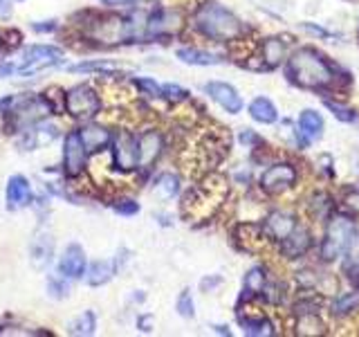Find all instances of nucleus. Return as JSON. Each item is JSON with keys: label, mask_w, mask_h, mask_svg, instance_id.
<instances>
[{"label": "nucleus", "mask_w": 359, "mask_h": 337, "mask_svg": "<svg viewBox=\"0 0 359 337\" xmlns=\"http://www.w3.org/2000/svg\"><path fill=\"white\" fill-rule=\"evenodd\" d=\"M45 290L52 299H65L70 295V286H67V279L61 275H52L48 277V284H45Z\"/></svg>", "instance_id": "34"}, {"label": "nucleus", "mask_w": 359, "mask_h": 337, "mask_svg": "<svg viewBox=\"0 0 359 337\" xmlns=\"http://www.w3.org/2000/svg\"><path fill=\"white\" fill-rule=\"evenodd\" d=\"M303 29H312V32H317L319 37H332L330 32H325V29H321V27H317V25H312V22H306V25H303Z\"/></svg>", "instance_id": "44"}, {"label": "nucleus", "mask_w": 359, "mask_h": 337, "mask_svg": "<svg viewBox=\"0 0 359 337\" xmlns=\"http://www.w3.org/2000/svg\"><path fill=\"white\" fill-rule=\"evenodd\" d=\"M63 50L56 48V45H29L22 52V63L16 65V72L20 77H32L36 72L48 70V67L63 63Z\"/></svg>", "instance_id": "6"}, {"label": "nucleus", "mask_w": 359, "mask_h": 337, "mask_svg": "<svg viewBox=\"0 0 359 337\" xmlns=\"http://www.w3.org/2000/svg\"><path fill=\"white\" fill-rule=\"evenodd\" d=\"M110 207L115 209L119 216H135V213H140V209H142L140 202L133 198H117Z\"/></svg>", "instance_id": "38"}, {"label": "nucleus", "mask_w": 359, "mask_h": 337, "mask_svg": "<svg viewBox=\"0 0 359 337\" xmlns=\"http://www.w3.org/2000/svg\"><path fill=\"white\" fill-rule=\"evenodd\" d=\"M101 3H104V0H101Z\"/></svg>", "instance_id": "47"}, {"label": "nucleus", "mask_w": 359, "mask_h": 337, "mask_svg": "<svg viewBox=\"0 0 359 337\" xmlns=\"http://www.w3.org/2000/svg\"><path fill=\"white\" fill-rule=\"evenodd\" d=\"M238 324H241L243 333L250 337H269L276 333L274 324L267 317H263V315H243L238 310Z\"/></svg>", "instance_id": "21"}, {"label": "nucleus", "mask_w": 359, "mask_h": 337, "mask_svg": "<svg viewBox=\"0 0 359 337\" xmlns=\"http://www.w3.org/2000/svg\"><path fill=\"white\" fill-rule=\"evenodd\" d=\"M299 335H323L325 322L321 315H306V317H294Z\"/></svg>", "instance_id": "32"}, {"label": "nucleus", "mask_w": 359, "mask_h": 337, "mask_svg": "<svg viewBox=\"0 0 359 337\" xmlns=\"http://www.w3.org/2000/svg\"><path fill=\"white\" fill-rule=\"evenodd\" d=\"M52 258H54V239H52V234L45 232V230H39L29 241V263H32L34 270L43 272V270L50 267Z\"/></svg>", "instance_id": "16"}, {"label": "nucleus", "mask_w": 359, "mask_h": 337, "mask_svg": "<svg viewBox=\"0 0 359 337\" xmlns=\"http://www.w3.org/2000/svg\"><path fill=\"white\" fill-rule=\"evenodd\" d=\"M97 331V315L95 310H86L81 315H76V317L67 324V333L70 335H95Z\"/></svg>", "instance_id": "30"}, {"label": "nucleus", "mask_w": 359, "mask_h": 337, "mask_svg": "<svg viewBox=\"0 0 359 337\" xmlns=\"http://www.w3.org/2000/svg\"><path fill=\"white\" fill-rule=\"evenodd\" d=\"M357 230V220L355 216L346 211H332L330 218L325 220V230H323V239L319 247V258L323 263H332L341 256L344 247L348 239L353 236Z\"/></svg>", "instance_id": "4"}, {"label": "nucleus", "mask_w": 359, "mask_h": 337, "mask_svg": "<svg viewBox=\"0 0 359 337\" xmlns=\"http://www.w3.org/2000/svg\"><path fill=\"white\" fill-rule=\"evenodd\" d=\"M227 196V183L222 176H211L207 178L200 187L191 189L182 200V213L187 218H207L211 211L220 205V200Z\"/></svg>", "instance_id": "3"}, {"label": "nucleus", "mask_w": 359, "mask_h": 337, "mask_svg": "<svg viewBox=\"0 0 359 337\" xmlns=\"http://www.w3.org/2000/svg\"><path fill=\"white\" fill-rule=\"evenodd\" d=\"M355 312H359V295L353 290H344L330 301V315L334 319H346Z\"/></svg>", "instance_id": "23"}, {"label": "nucleus", "mask_w": 359, "mask_h": 337, "mask_svg": "<svg viewBox=\"0 0 359 337\" xmlns=\"http://www.w3.org/2000/svg\"><path fill=\"white\" fill-rule=\"evenodd\" d=\"M216 329V333H220V335H231V331H227V326H213Z\"/></svg>", "instance_id": "45"}, {"label": "nucleus", "mask_w": 359, "mask_h": 337, "mask_svg": "<svg viewBox=\"0 0 359 337\" xmlns=\"http://www.w3.org/2000/svg\"><path fill=\"white\" fill-rule=\"evenodd\" d=\"M70 72H83V74H93L97 72L99 77H117L119 65L110 63V61H86V63H76L70 67Z\"/></svg>", "instance_id": "31"}, {"label": "nucleus", "mask_w": 359, "mask_h": 337, "mask_svg": "<svg viewBox=\"0 0 359 337\" xmlns=\"http://www.w3.org/2000/svg\"><path fill=\"white\" fill-rule=\"evenodd\" d=\"M137 149H140V166L142 171H149L164 153V135L157 128H146L137 133Z\"/></svg>", "instance_id": "12"}, {"label": "nucleus", "mask_w": 359, "mask_h": 337, "mask_svg": "<svg viewBox=\"0 0 359 337\" xmlns=\"http://www.w3.org/2000/svg\"><path fill=\"white\" fill-rule=\"evenodd\" d=\"M175 56L187 65H198V67H207V65H220L224 59L216 52H207V50H198V48H180Z\"/></svg>", "instance_id": "22"}, {"label": "nucleus", "mask_w": 359, "mask_h": 337, "mask_svg": "<svg viewBox=\"0 0 359 337\" xmlns=\"http://www.w3.org/2000/svg\"><path fill=\"white\" fill-rule=\"evenodd\" d=\"M56 27H59V22H56V20H39V22H32V29L39 32V34L56 32Z\"/></svg>", "instance_id": "40"}, {"label": "nucleus", "mask_w": 359, "mask_h": 337, "mask_svg": "<svg viewBox=\"0 0 359 337\" xmlns=\"http://www.w3.org/2000/svg\"><path fill=\"white\" fill-rule=\"evenodd\" d=\"M323 106L332 112L334 119H339V121H344V124H353V121H357V112H355L351 106L339 104V101H332V99H328V97L323 99Z\"/></svg>", "instance_id": "33"}, {"label": "nucleus", "mask_w": 359, "mask_h": 337, "mask_svg": "<svg viewBox=\"0 0 359 337\" xmlns=\"http://www.w3.org/2000/svg\"><path fill=\"white\" fill-rule=\"evenodd\" d=\"M310 247H312V234H310V230L306 227V225H301V223L297 225L294 230H292V234L287 236V239H283L278 243L280 256L290 258V261L306 256Z\"/></svg>", "instance_id": "17"}, {"label": "nucleus", "mask_w": 359, "mask_h": 337, "mask_svg": "<svg viewBox=\"0 0 359 337\" xmlns=\"http://www.w3.org/2000/svg\"><path fill=\"white\" fill-rule=\"evenodd\" d=\"M184 16L180 9H166L160 7L146 18L144 22V39L149 41H162V39H173L175 34L182 29Z\"/></svg>", "instance_id": "7"}, {"label": "nucleus", "mask_w": 359, "mask_h": 337, "mask_svg": "<svg viewBox=\"0 0 359 337\" xmlns=\"http://www.w3.org/2000/svg\"><path fill=\"white\" fill-rule=\"evenodd\" d=\"M191 93L187 88H182L180 84H164L162 86V99L168 101V104H182V101H189Z\"/></svg>", "instance_id": "36"}, {"label": "nucleus", "mask_w": 359, "mask_h": 337, "mask_svg": "<svg viewBox=\"0 0 359 337\" xmlns=\"http://www.w3.org/2000/svg\"><path fill=\"white\" fill-rule=\"evenodd\" d=\"M101 97L97 95L95 88L86 84H79L63 93V110L67 117L76 121H93L101 112Z\"/></svg>", "instance_id": "5"}, {"label": "nucleus", "mask_w": 359, "mask_h": 337, "mask_svg": "<svg viewBox=\"0 0 359 337\" xmlns=\"http://www.w3.org/2000/svg\"><path fill=\"white\" fill-rule=\"evenodd\" d=\"M250 115L258 124H276L278 121V110L272 99L267 97H256L250 104Z\"/></svg>", "instance_id": "27"}, {"label": "nucleus", "mask_w": 359, "mask_h": 337, "mask_svg": "<svg viewBox=\"0 0 359 337\" xmlns=\"http://www.w3.org/2000/svg\"><path fill=\"white\" fill-rule=\"evenodd\" d=\"M5 198H7V207L11 211H18L22 207H27L32 202V185L25 176H11L7 180V189H5Z\"/></svg>", "instance_id": "20"}, {"label": "nucleus", "mask_w": 359, "mask_h": 337, "mask_svg": "<svg viewBox=\"0 0 359 337\" xmlns=\"http://www.w3.org/2000/svg\"><path fill=\"white\" fill-rule=\"evenodd\" d=\"M88 151L79 138V131H70L63 138V176L65 178H79L86 171V164H88Z\"/></svg>", "instance_id": "10"}, {"label": "nucleus", "mask_w": 359, "mask_h": 337, "mask_svg": "<svg viewBox=\"0 0 359 337\" xmlns=\"http://www.w3.org/2000/svg\"><path fill=\"white\" fill-rule=\"evenodd\" d=\"M175 310L180 312V317H184V319H194L196 317V303H194V297H191V290L189 288H184L177 295Z\"/></svg>", "instance_id": "37"}, {"label": "nucleus", "mask_w": 359, "mask_h": 337, "mask_svg": "<svg viewBox=\"0 0 359 337\" xmlns=\"http://www.w3.org/2000/svg\"><path fill=\"white\" fill-rule=\"evenodd\" d=\"M238 140H241V144H245V146H263V138H258V135L254 133V131H250V128H245V131H241V135H238Z\"/></svg>", "instance_id": "39"}, {"label": "nucleus", "mask_w": 359, "mask_h": 337, "mask_svg": "<svg viewBox=\"0 0 359 337\" xmlns=\"http://www.w3.org/2000/svg\"><path fill=\"white\" fill-rule=\"evenodd\" d=\"M308 211L312 213V218L317 223H325L330 218V213L334 211V200L328 191H317L308 200Z\"/></svg>", "instance_id": "25"}, {"label": "nucleus", "mask_w": 359, "mask_h": 337, "mask_svg": "<svg viewBox=\"0 0 359 337\" xmlns=\"http://www.w3.org/2000/svg\"><path fill=\"white\" fill-rule=\"evenodd\" d=\"M11 74H16V65H11V63L0 65V77H11Z\"/></svg>", "instance_id": "43"}, {"label": "nucleus", "mask_w": 359, "mask_h": 337, "mask_svg": "<svg viewBox=\"0 0 359 337\" xmlns=\"http://www.w3.org/2000/svg\"><path fill=\"white\" fill-rule=\"evenodd\" d=\"M359 275V272H357ZM357 295H359V277H357Z\"/></svg>", "instance_id": "46"}, {"label": "nucleus", "mask_w": 359, "mask_h": 337, "mask_svg": "<svg viewBox=\"0 0 359 337\" xmlns=\"http://www.w3.org/2000/svg\"><path fill=\"white\" fill-rule=\"evenodd\" d=\"M220 284H222V277H218V275H211V277H205V279L200 281V288L205 290V292H211V290H216Z\"/></svg>", "instance_id": "41"}, {"label": "nucleus", "mask_w": 359, "mask_h": 337, "mask_svg": "<svg viewBox=\"0 0 359 337\" xmlns=\"http://www.w3.org/2000/svg\"><path fill=\"white\" fill-rule=\"evenodd\" d=\"M151 315H142V317H137V329L144 331V333H151Z\"/></svg>", "instance_id": "42"}, {"label": "nucleus", "mask_w": 359, "mask_h": 337, "mask_svg": "<svg viewBox=\"0 0 359 337\" xmlns=\"http://www.w3.org/2000/svg\"><path fill=\"white\" fill-rule=\"evenodd\" d=\"M267 270L265 265H254L247 270V275L243 279V299H254L261 297V292L267 284Z\"/></svg>", "instance_id": "24"}, {"label": "nucleus", "mask_w": 359, "mask_h": 337, "mask_svg": "<svg viewBox=\"0 0 359 337\" xmlns=\"http://www.w3.org/2000/svg\"><path fill=\"white\" fill-rule=\"evenodd\" d=\"M297 225H299V218H297L294 211H290V209H272L265 216V220L261 223V227H263V234H265L267 241L280 243L283 239H287Z\"/></svg>", "instance_id": "11"}, {"label": "nucleus", "mask_w": 359, "mask_h": 337, "mask_svg": "<svg viewBox=\"0 0 359 337\" xmlns=\"http://www.w3.org/2000/svg\"><path fill=\"white\" fill-rule=\"evenodd\" d=\"M110 153H112V166H115L117 171H121V173L137 171V166H140L137 133L119 131L117 135H112Z\"/></svg>", "instance_id": "8"}, {"label": "nucleus", "mask_w": 359, "mask_h": 337, "mask_svg": "<svg viewBox=\"0 0 359 337\" xmlns=\"http://www.w3.org/2000/svg\"><path fill=\"white\" fill-rule=\"evenodd\" d=\"M88 267V258H86V250L79 243H70L63 250V254L59 256V263H56V275L65 277L67 281H76L86 275Z\"/></svg>", "instance_id": "13"}, {"label": "nucleus", "mask_w": 359, "mask_h": 337, "mask_svg": "<svg viewBox=\"0 0 359 337\" xmlns=\"http://www.w3.org/2000/svg\"><path fill=\"white\" fill-rule=\"evenodd\" d=\"M341 267L346 275H357L359 272V230L353 232L348 239L344 252H341Z\"/></svg>", "instance_id": "28"}, {"label": "nucleus", "mask_w": 359, "mask_h": 337, "mask_svg": "<svg viewBox=\"0 0 359 337\" xmlns=\"http://www.w3.org/2000/svg\"><path fill=\"white\" fill-rule=\"evenodd\" d=\"M79 131V138H81L83 146L88 153H99V151H106L110 149V142H112V133L101 126V124L95 121H88L86 126L76 128Z\"/></svg>", "instance_id": "19"}, {"label": "nucleus", "mask_w": 359, "mask_h": 337, "mask_svg": "<svg viewBox=\"0 0 359 337\" xmlns=\"http://www.w3.org/2000/svg\"><path fill=\"white\" fill-rule=\"evenodd\" d=\"M115 275H117V265H115V261H108V258H104V261H95L90 267H86V281L95 288L106 286Z\"/></svg>", "instance_id": "26"}, {"label": "nucleus", "mask_w": 359, "mask_h": 337, "mask_svg": "<svg viewBox=\"0 0 359 337\" xmlns=\"http://www.w3.org/2000/svg\"><path fill=\"white\" fill-rule=\"evenodd\" d=\"M153 189H155V194L164 200L173 198L180 194V176H175L171 171H164L153 180Z\"/></svg>", "instance_id": "29"}, {"label": "nucleus", "mask_w": 359, "mask_h": 337, "mask_svg": "<svg viewBox=\"0 0 359 337\" xmlns=\"http://www.w3.org/2000/svg\"><path fill=\"white\" fill-rule=\"evenodd\" d=\"M133 84H135V88H137L142 95L151 97V99H162V86L157 84L155 79H151V77H135Z\"/></svg>", "instance_id": "35"}, {"label": "nucleus", "mask_w": 359, "mask_h": 337, "mask_svg": "<svg viewBox=\"0 0 359 337\" xmlns=\"http://www.w3.org/2000/svg\"><path fill=\"white\" fill-rule=\"evenodd\" d=\"M299 183V168L292 162H274L269 164L265 171L261 173L258 185L269 196H278L285 194L287 189H292Z\"/></svg>", "instance_id": "9"}, {"label": "nucleus", "mask_w": 359, "mask_h": 337, "mask_svg": "<svg viewBox=\"0 0 359 337\" xmlns=\"http://www.w3.org/2000/svg\"><path fill=\"white\" fill-rule=\"evenodd\" d=\"M205 93L216 101L224 112H229V115H238L243 110L241 93L227 81H209V84H205Z\"/></svg>", "instance_id": "14"}, {"label": "nucleus", "mask_w": 359, "mask_h": 337, "mask_svg": "<svg viewBox=\"0 0 359 337\" xmlns=\"http://www.w3.org/2000/svg\"><path fill=\"white\" fill-rule=\"evenodd\" d=\"M287 59V43L280 37H267L258 45V61L261 70H274Z\"/></svg>", "instance_id": "18"}, {"label": "nucleus", "mask_w": 359, "mask_h": 337, "mask_svg": "<svg viewBox=\"0 0 359 337\" xmlns=\"http://www.w3.org/2000/svg\"><path fill=\"white\" fill-rule=\"evenodd\" d=\"M323 128H325L323 117L317 110H312V108L301 110V115L297 119V131H294L301 149H306V146H310L314 140H319L323 135Z\"/></svg>", "instance_id": "15"}, {"label": "nucleus", "mask_w": 359, "mask_h": 337, "mask_svg": "<svg viewBox=\"0 0 359 337\" xmlns=\"http://www.w3.org/2000/svg\"><path fill=\"white\" fill-rule=\"evenodd\" d=\"M337 67L317 48H299L285 59V79L301 90L325 93L337 81Z\"/></svg>", "instance_id": "1"}, {"label": "nucleus", "mask_w": 359, "mask_h": 337, "mask_svg": "<svg viewBox=\"0 0 359 337\" xmlns=\"http://www.w3.org/2000/svg\"><path fill=\"white\" fill-rule=\"evenodd\" d=\"M191 25L198 34L213 43H231L241 41L247 34V25L233 14L231 9L216 3V0H205L191 14Z\"/></svg>", "instance_id": "2"}]
</instances>
